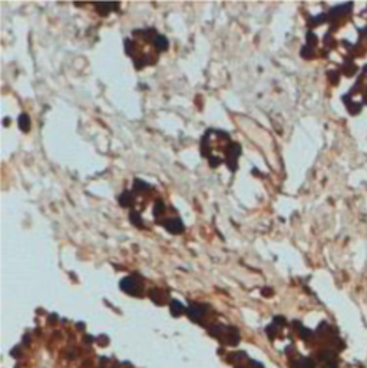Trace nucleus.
<instances>
[{"label":"nucleus","instance_id":"23","mask_svg":"<svg viewBox=\"0 0 367 368\" xmlns=\"http://www.w3.org/2000/svg\"><path fill=\"white\" fill-rule=\"evenodd\" d=\"M238 368H244V367H238Z\"/></svg>","mask_w":367,"mask_h":368},{"label":"nucleus","instance_id":"7","mask_svg":"<svg viewBox=\"0 0 367 368\" xmlns=\"http://www.w3.org/2000/svg\"><path fill=\"white\" fill-rule=\"evenodd\" d=\"M300 368H315L314 360H311V358H308V357L301 358V360H300Z\"/></svg>","mask_w":367,"mask_h":368},{"label":"nucleus","instance_id":"18","mask_svg":"<svg viewBox=\"0 0 367 368\" xmlns=\"http://www.w3.org/2000/svg\"><path fill=\"white\" fill-rule=\"evenodd\" d=\"M23 344H25V345H29V344H30V335H29V334H26V335L23 337Z\"/></svg>","mask_w":367,"mask_h":368},{"label":"nucleus","instance_id":"20","mask_svg":"<svg viewBox=\"0 0 367 368\" xmlns=\"http://www.w3.org/2000/svg\"><path fill=\"white\" fill-rule=\"evenodd\" d=\"M262 294H265V297H270V294H271V289H262Z\"/></svg>","mask_w":367,"mask_h":368},{"label":"nucleus","instance_id":"16","mask_svg":"<svg viewBox=\"0 0 367 368\" xmlns=\"http://www.w3.org/2000/svg\"><path fill=\"white\" fill-rule=\"evenodd\" d=\"M108 344H109V342H108V338H106V337H103V335L99 337V345H100V347H106Z\"/></svg>","mask_w":367,"mask_h":368},{"label":"nucleus","instance_id":"13","mask_svg":"<svg viewBox=\"0 0 367 368\" xmlns=\"http://www.w3.org/2000/svg\"><path fill=\"white\" fill-rule=\"evenodd\" d=\"M274 324L275 325H285L284 316H274Z\"/></svg>","mask_w":367,"mask_h":368},{"label":"nucleus","instance_id":"4","mask_svg":"<svg viewBox=\"0 0 367 368\" xmlns=\"http://www.w3.org/2000/svg\"><path fill=\"white\" fill-rule=\"evenodd\" d=\"M208 332H210V335H212L214 338H218L219 341H222L224 340V327L222 325H218V324L210 325V327H208Z\"/></svg>","mask_w":367,"mask_h":368},{"label":"nucleus","instance_id":"11","mask_svg":"<svg viewBox=\"0 0 367 368\" xmlns=\"http://www.w3.org/2000/svg\"><path fill=\"white\" fill-rule=\"evenodd\" d=\"M20 126H22V129H25V130L29 128V117H27V115H22L20 116Z\"/></svg>","mask_w":367,"mask_h":368},{"label":"nucleus","instance_id":"22","mask_svg":"<svg viewBox=\"0 0 367 368\" xmlns=\"http://www.w3.org/2000/svg\"><path fill=\"white\" fill-rule=\"evenodd\" d=\"M113 368H119V365H116V367H113Z\"/></svg>","mask_w":367,"mask_h":368},{"label":"nucleus","instance_id":"24","mask_svg":"<svg viewBox=\"0 0 367 368\" xmlns=\"http://www.w3.org/2000/svg\"><path fill=\"white\" fill-rule=\"evenodd\" d=\"M99 368H103V367H99Z\"/></svg>","mask_w":367,"mask_h":368},{"label":"nucleus","instance_id":"21","mask_svg":"<svg viewBox=\"0 0 367 368\" xmlns=\"http://www.w3.org/2000/svg\"><path fill=\"white\" fill-rule=\"evenodd\" d=\"M56 321H58V318H56V315H50V322H52V324H55V322H56Z\"/></svg>","mask_w":367,"mask_h":368},{"label":"nucleus","instance_id":"12","mask_svg":"<svg viewBox=\"0 0 367 368\" xmlns=\"http://www.w3.org/2000/svg\"><path fill=\"white\" fill-rule=\"evenodd\" d=\"M311 334H313V332H311L308 328H301V329H300V337H301L303 340H307V338H310V337H311Z\"/></svg>","mask_w":367,"mask_h":368},{"label":"nucleus","instance_id":"19","mask_svg":"<svg viewBox=\"0 0 367 368\" xmlns=\"http://www.w3.org/2000/svg\"><path fill=\"white\" fill-rule=\"evenodd\" d=\"M76 328L80 329V331H83V329H85V324H83V322H78V324H76Z\"/></svg>","mask_w":367,"mask_h":368},{"label":"nucleus","instance_id":"2","mask_svg":"<svg viewBox=\"0 0 367 368\" xmlns=\"http://www.w3.org/2000/svg\"><path fill=\"white\" fill-rule=\"evenodd\" d=\"M205 310H207L205 305H191L189 308L186 310V314H188V316L192 321L199 322L201 318L204 316V314H205Z\"/></svg>","mask_w":367,"mask_h":368},{"label":"nucleus","instance_id":"9","mask_svg":"<svg viewBox=\"0 0 367 368\" xmlns=\"http://www.w3.org/2000/svg\"><path fill=\"white\" fill-rule=\"evenodd\" d=\"M245 357H247V354H245L244 351H235V352L229 354L228 360H231V361H237V360H241V358H245Z\"/></svg>","mask_w":367,"mask_h":368},{"label":"nucleus","instance_id":"3","mask_svg":"<svg viewBox=\"0 0 367 368\" xmlns=\"http://www.w3.org/2000/svg\"><path fill=\"white\" fill-rule=\"evenodd\" d=\"M165 226H166V229L169 231V232H174V233H178L182 231V224H181V221L178 219V218H171V219H168L166 222H165Z\"/></svg>","mask_w":367,"mask_h":368},{"label":"nucleus","instance_id":"8","mask_svg":"<svg viewBox=\"0 0 367 368\" xmlns=\"http://www.w3.org/2000/svg\"><path fill=\"white\" fill-rule=\"evenodd\" d=\"M149 298H151L155 304H164L162 298H161V292H159V289H151V292H149Z\"/></svg>","mask_w":367,"mask_h":368},{"label":"nucleus","instance_id":"6","mask_svg":"<svg viewBox=\"0 0 367 368\" xmlns=\"http://www.w3.org/2000/svg\"><path fill=\"white\" fill-rule=\"evenodd\" d=\"M184 312H185V308H184V305L179 301H172L171 302V314L174 316H179Z\"/></svg>","mask_w":367,"mask_h":368},{"label":"nucleus","instance_id":"17","mask_svg":"<svg viewBox=\"0 0 367 368\" xmlns=\"http://www.w3.org/2000/svg\"><path fill=\"white\" fill-rule=\"evenodd\" d=\"M83 341H85L86 344H92V342L95 341V337H92V335H85V337H83Z\"/></svg>","mask_w":367,"mask_h":368},{"label":"nucleus","instance_id":"15","mask_svg":"<svg viewBox=\"0 0 367 368\" xmlns=\"http://www.w3.org/2000/svg\"><path fill=\"white\" fill-rule=\"evenodd\" d=\"M249 367L251 368H264L262 364H260L258 361H254V360H249Z\"/></svg>","mask_w":367,"mask_h":368},{"label":"nucleus","instance_id":"10","mask_svg":"<svg viewBox=\"0 0 367 368\" xmlns=\"http://www.w3.org/2000/svg\"><path fill=\"white\" fill-rule=\"evenodd\" d=\"M265 332H267V335H268L270 340H274L275 334H277V328H275L274 325H268L267 328H265Z\"/></svg>","mask_w":367,"mask_h":368},{"label":"nucleus","instance_id":"5","mask_svg":"<svg viewBox=\"0 0 367 368\" xmlns=\"http://www.w3.org/2000/svg\"><path fill=\"white\" fill-rule=\"evenodd\" d=\"M227 341H228L229 345H234V347H235L237 344L240 342V332H238V329L234 328V327H229V328H228V337H227Z\"/></svg>","mask_w":367,"mask_h":368},{"label":"nucleus","instance_id":"14","mask_svg":"<svg viewBox=\"0 0 367 368\" xmlns=\"http://www.w3.org/2000/svg\"><path fill=\"white\" fill-rule=\"evenodd\" d=\"M10 355H12L13 358H19L20 357V347H14V348L10 351Z\"/></svg>","mask_w":367,"mask_h":368},{"label":"nucleus","instance_id":"1","mask_svg":"<svg viewBox=\"0 0 367 368\" xmlns=\"http://www.w3.org/2000/svg\"><path fill=\"white\" fill-rule=\"evenodd\" d=\"M142 286V282H139L135 277H126L121 281V289L129 295H141Z\"/></svg>","mask_w":367,"mask_h":368}]
</instances>
